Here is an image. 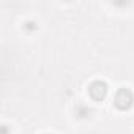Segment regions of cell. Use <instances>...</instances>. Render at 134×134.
Segmentation results:
<instances>
[{
    "instance_id": "obj_2",
    "label": "cell",
    "mask_w": 134,
    "mask_h": 134,
    "mask_svg": "<svg viewBox=\"0 0 134 134\" xmlns=\"http://www.w3.org/2000/svg\"><path fill=\"white\" fill-rule=\"evenodd\" d=\"M90 93H92L93 98L99 99V98H103V96L106 95V85L101 84V82H96V84H93V85L90 87Z\"/></svg>"
},
{
    "instance_id": "obj_1",
    "label": "cell",
    "mask_w": 134,
    "mask_h": 134,
    "mask_svg": "<svg viewBox=\"0 0 134 134\" xmlns=\"http://www.w3.org/2000/svg\"><path fill=\"white\" fill-rule=\"evenodd\" d=\"M131 101H132V96H131V93H129L128 90H120V92L117 93L115 103H117L118 107L125 109V107H128V106L131 104Z\"/></svg>"
}]
</instances>
